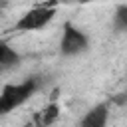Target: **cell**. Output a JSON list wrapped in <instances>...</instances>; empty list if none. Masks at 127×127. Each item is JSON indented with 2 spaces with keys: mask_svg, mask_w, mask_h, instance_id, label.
Instances as JSON below:
<instances>
[{
  "mask_svg": "<svg viewBox=\"0 0 127 127\" xmlns=\"http://www.w3.org/2000/svg\"><path fill=\"white\" fill-rule=\"evenodd\" d=\"M42 87V79L38 75H32L20 83H6L0 91V115H6L20 105H24L38 89Z\"/></svg>",
  "mask_w": 127,
  "mask_h": 127,
  "instance_id": "6da1fadb",
  "label": "cell"
},
{
  "mask_svg": "<svg viewBox=\"0 0 127 127\" xmlns=\"http://www.w3.org/2000/svg\"><path fill=\"white\" fill-rule=\"evenodd\" d=\"M58 8H56V2H50V4H42V6H36L28 12H24L20 16V20L16 22L14 30L16 32H36V30H42L46 28L54 16H56Z\"/></svg>",
  "mask_w": 127,
  "mask_h": 127,
  "instance_id": "7a4b0ae2",
  "label": "cell"
},
{
  "mask_svg": "<svg viewBox=\"0 0 127 127\" xmlns=\"http://www.w3.org/2000/svg\"><path fill=\"white\" fill-rule=\"evenodd\" d=\"M89 50V38L85 36L83 30H79L77 26H73L71 22L64 24V32H62V40H60V52L65 58H73L79 54H85Z\"/></svg>",
  "mask_w": 127,
  "mask_h": 127,
  "instance_id": "3957f363",
  "label": "cell"
},
{
  "mask_svg": "<svg viewBox=\"0 0 127 127\" xmlns=\"http://www.w3.org/2000/svg\"><path fill=\"white\" fill-rule=\"evenodd\" d=\"M107 121H109V103H97L81 117L77 127H107Z\"/></svg>",
  "mask_w": 127,
  "mask_h": 127,
  "instance_id": "277c9868",
  "label": "cell"
},
{
  "mask_svg": "<svg viewBox=\"0 0 127 127\" xmlns=\"http://www.w3.org/2000/svg\"><path fill=\"white\" fill-rule=\"evenodd\" d=\"M18 64H20V54L10 44H6V42L0 40V65L4 69H10V67H14Z\"/></svg>",
  "mask_w": 127,
  "mask_h": 127,
  "instance_id": "5b68a950",
  "label": "cell"
},
{
  "mask_svg": "<svg viewBox=\"0 0 127 127\" xmlns=\"http://www.w3.org/2000/svg\"><path fill=\"white\" fill-rule=\"evenodd\" d=\"M58 117H60V105H58V103H50V105H46V107L40 111V117H38L40 127H48V125H52Z\"/></svg>",
  "mask_w": 127,
  "mask_h": 127,
  "instance_id": "8992f818",
  "label": "cell"
},
{
  "mask_svg": "<svg viewBox=\"0 0 127 127\" xmlns=\"http://www.w3.org/2000/svg\"><path fill=\"white\" fill-rule=\"evenodd\" d=\"M113 28L117 32H125L127 30V4H119L113 16Z\"/></svg>",
  "mask_w": 127,
  "mask_h": 127,
  "instance_id": "52a82bcc",
  "label": "cell"
},
{
  "mask_svg": "<svg viewBox=\"0 0 127 127\" xmlns=\"http://www.w3.org/2000/svg\"><path fill=\"white\" fill-rule=\"evenodd\" d=\"M62 2H79V4H85V2H91V0H62Z\"/></svg>",
  "mask_w": 127,
  "mask_h": 127,
  "instance_id": "ba28073f",
  "label": "cell"
},
{
  "mask_svg": "<svg viewBox=\"0 0 127 127\" xmlns=\"http://www.w3.org/2000/svg\"><path fill=\"white\" fill-rule=\"evenodd\" d=\"M6 4H8V2H6V0H0V8H4V6H6Z\"/></svg>",
  "mask_w": 127,
  "mask_h": 127,
  "instance_id": "9c48e42d",
  "label": "cell"
},
{
  "mask_svg": "<svg viewBox=\"0 0 127 127\" xmlns=\"http://www.w3.org/2000/svg\"><path fill=\"white\" fill-rule=\"evenodd\" d=\"M2 71H4V67H2V65H0V73H2Z\"/></svg>",
  "mask_w": 127,
  "mask_h": 127,
  "instance_id": "30bf717a",
  "label": "cell"
}]
</instances>
